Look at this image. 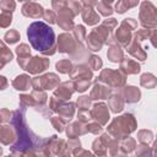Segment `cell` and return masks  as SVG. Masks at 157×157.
<instances>
[{
    "mask_svg": "<svg viewBox=\"0 0 157 157\" xmlns=\"http://www.w3.org/2000/svg\"><path fill=\"white\" fill-rule=\"evenodd\" d=\"M120 92L125 99V103H136L140 101L141 92L135 86H125L123 90H120Z\"/></svg>",
    "mask_w": 157,
    "mask_h": 157,
    "instance_id": "d4e9b609",
    "label": "cell"
},
{
    "mask_svg": "<svg viewBox=\"0 0 157 157\" xmlns=\"http://www.w3.org/2000/svg\"><path fill=\"white\" fill-rule=\"evenodd\" d=\"M110 37H112V29H109L104 25H101L88 33V36L86 38L87 47L92 52H98L102 49L103 44L107 43V40Z\"/></svg>",
    "mask_w": 157,
    "mask_h": 157,
    "instance_id": "277c9868",
    "label": "cell"
},
{
    "mask_svg": "<svg viewBox=\"0 0 157 157\" xmlns=\"http://www.w3.org/2000/svg\"><path fill=\"white\" fill-rule=\"evenodd\" d=\"M81 15H82L83 22L86 25H88V26H94L101 20L98 12H96V10H93V7L90 6V5H85L83 6V9L81 11Z\"/></svg>",
    "mask_w": 157,
    "mask_h": 157,
    "instance_id": "7402d4cb",
    "label": "cell"
},
{
    "mask_svg": "<svg viewBox=\"0 0 157 157\" xmlns=\"http://www.w3.org/2000/svg\"><path fill=\"white\" fill-rule=\"evenodd\" d=\"M150 40L152 43V45L155 48H157V27L151 29V33H150Z\"/></svg>",
    "mask_w": 157,
    "mask_h": 157,
    "instance_id": "9f6ffc18",
    "label": "cell"
},
{
    "mask_svg": "<svg viewBox=\"0 0 157 157\" xmlns=\"http://www.w3.org/2000/svg\"><path fill=\"white\" fill-rule=\"evenodd\" d=\"M124 105H125V99L121 94V92L119 91L118 93H113L109 96V99H108V107L110 108V110L113 113H119L124 109Z\"/></svg>",
    "mask_w": 157,
    "mask_h": 157,
    "instance_id": "cb8c5ba5",
    "label": "cell"
},
{
    "mask_svg": "<svg viewBox=\"0 0 157 157\" xmlns=\"http://www.w3.org/2000/svg\"><path fill=\"white\" fill-rule=\"evenodd\" d=\"M74 36H75V38H76L80 43H82L83 39L86 38V29H85V27L81 26V25L75 26V27H74Z\"/></svg>",
    "mask_w": 157,
    "mask_h": 157,
    "instance_id": "c3c4849f",
    "label": "cell"
},
{
    "mask_svg": "<svg viewBox=\"0 0 157 157\" xmlns=\"http://www.w3.org/2000/svg\"><path fill=\"white\" fill-rule=\"evenodd\" d=\"M135 153L137 156H151V155H153L151 147H148V144H142V142H140V145L136 146Z\"/></svg>",
    "mask_w": 157,
    "mask_h": 157,
    "instance_id": "b9f144b4",
    "label": "cell"
},
{
    "mask_svg": "<svg viewBox=\"0 0 157 157\" xmlns=\"http://www.w3.org/2000/svg\"><path fill=\"white\" fill-rule=\"evenodd\" d=\"M153 150H152V152H153V155L155 156H157V140L155 141V144H153V147H152Z\"/></svg>",
    "mask_w": 157,
    "mask_h": 157,
    "instance_id": "91938a15",
    "label": "cell"
},
{
    "mask_svg": "<svg viewBox=\"0 0 157 157\" xmlns=\"http://www.w3.org/2000/svg\"><path fill=\"white\" fill-rule=\"evenodd\" d=\"M109 107L104 103H96L91 108V115L92 120L98 121L102 125H105L109 120Z\"/></svg>",
    "mask_w": 157,
    "mask_h": 157,
    "instance_id": "8fae6325",
    "label": "cell"
},
{
    "mask_svg": "<svg viewBox=\"0 0 157 157\" xmlns=\"http://www.w3.org/2000/svg\"><path fill=\"white\" fill-rule=\"evenodd\" d=\"M137 4H139V0H118V2L115 4L114 10L118 13H124L129 9H132V7L137 6Z\"/></svg>",
    "mask_w": 157,
    "mask_h": 157,
    "instance_id": "f546056e",
    "label": "cell"
},
{
    "mask_svg": "<svg viewBox=\"0 0 157 157\" xmlns=\"http://www.w3.org/2000/svg\"><path fill=\"white\" fill-rule=\"evenodd\" d=\"M102 1H103V2H107V4H109V5H110V4H112L114 0H102Z\"/></svg>",
    "mask_w": 157,
    "mask_h": 157,
    "instance_id": "94428289",
    "label": "cell"
},
{
    "mask_svg": "<svg viewBox=\"0 0 157 157\" xmlns=\"http://www.w3.org/2000/svg\"><path fill=\"white\" fill-rule=\"evenodd\" d=\"M103 125L102 124H99L98 121H96V120H91V121H88L87 123V130H88V132H91V134H94V135H97V134H99L102 130H103V128H102Z\"/></svg>",
    "mask_w": 157,
    "mask_h": 157,
    "instance_id": "7dc6e473",
    "label": "cell"
},
{
    "mask_svg": "<svg viewBox=\"0 0 157 157\" xmlns=\"http://www.w3.org/2000/svg\"><path fill=\"white\" fill-rule=\"evenodd\" d=\"M137 28V22L136 20L129 17V18H125L121 21L120 26L118 27L117 32H115V40L119 45L121 47H128L132 39V31Z\"/></svg>",
    "mask_w": 157,
    "mask_h": 157,
    "instance_id": "5b68a950",
    "label": "cell"
},
{
    "mask_svg": "<svg viewBox=\"0 0 157 157\" xmlns=\"http://www.w3.org/2000/svg\"><path fill=\"white\" fill-rule=\"evenodd\" d=\"M75 91V86H74V81L70 80V81H65L63 83H60L55 91H54V96L60 98V99H64V101H67L72 93Z\"/></svg>",
    "mask_w": 157,
    "mask_h": 157,
    "instance_id": "2e32d148",
    "label": "cell"
},
{
    "mask_svg": "<svg viewBox=\"0 0 157 157\" xmlns=\"http://www.w3.org/2000/svg\"><path fill=\"white\" fill-rule=\"evenodd\" d=\"M137 140L142 144H150L153 140V132L147 129H142L137 132Z\"/></svg>",
    "mask_w": 157,
    "mask_h": 157,
    "instance_id": "8d00e7d4",
    "label": "cell"
},
{
    "mask_svg": "<svg viewBox=\"0 0 157 157\" xmlns=\"http://www.w3.org/2000/svg\"><path fill=\"white\" fill-rule=\"evenodd\" d=\"M88 66L92 69V70H99L102 66H103V63L101 60L99 56L97 55H91L88 58Z\"/></svg>",
    "mask_w": 157,
    "mask_h": 157,
    "instance_id": "bcb514c9",
    "label": "cell"
},
{
    "mask_svg": "<svg viewBox=\"0 0 157 157\" xmlns=\"http://www.w3.org/2000/svg\"><path fill=\"white\" fill-rule=\"evenodd\" d=\"M44 11L45 10L42 7V5H39L38 2H34V1L26 2L21 9L22 15L26 17H29V18H40L44 16Z\"/></svg>",
    "mask_w": 157,
    "mask_h": 157,
    "instance_id": "5bb4252c",
    "label": "cell"
},
{
    "mask_svg": "<svg viewBox=\"0 0 157 157\" xmlns=\"http://www.w3.org/2000/svg\"><path fill=\"white\" fill-rule=\"evenodd\" d=\"M67 7L70 9V11H71L75 16L78 15V13L82 11V9H83L82 4H81L80 1H77V0H69V2H67Z\"/></svg>",
    "mask_w": 157,
    "mask_h": 157,
    "instance_id": "f6af8a7d",
    "label": "cell"
},
{
    "mask_svg": "<svg viewBox=\"0 0 157 157\" xmlns=\"http://www.w3.org/2000/svg\"><path fill=\"white\" fill-rule=\"evenodd\" d=\"M27 37L32 48L44 55H53L58 49L55 45L54 31L49 25L42 21H36L28 26Z\"/></svg>",
    "mask_w": 157,
    "mask_h": 157,
    "instance_id": "7a4b0ae2",
    "label": "cell"
},
{
    "mask_svg": "<svg viewBox=\"0 0 157 157\" xmlns=\"http://www.w3.org/2000/svg\"><path fill=\"white\" fill-rule=\"evenodd\" d=\"M141 70L140 65L137 64L136 60L129 59V58H123L120 61V71H123L125 75H135L139 74Z\"/></svg>",
    "mask_w": 157,
    "mask_h": 157,
    "instance_id": "603a6c76",
    "label": "cell"
},
{
    "mask_svg": "<svg viewBox=\"0 0 157 157\" xmlns=\"http://www.w3.org/2000/svg\"><path fill=\"white\" fill-rule=\"evenodd\" d=\"M20 104H21V108H23V109H26V107L36 108V105H37L32 94H21L20 96Z\"/></svg>",
    "mask_w": 157,
    "mask_h": 157,
    "instance_id": "d590c367",
    "label": "cell"
},
{
    "mask_svg": "<svg viewBox=\"0 0 157 157\" xmlns=\"http://www.w3.org/2000/svg\"><path fill=\"white\" fill-rule=\"evenodd\" d=\"M11 118H12V112H10V110L6 109V108H2L1 112H0V120H1V124L10 123V121H11Z\"/></svg>",
    "mask_w": 157,
    "mask_h": 157,
    "instance_id": "f5cc1de1",
    "label": "cell"
},
{
    "mask_svg": "<svg viewBox=\"0 0 157 157\" xmlns=\"http://www.w3.org/2000/svg\"><path fill=\"white\" fill-rule=\"evenodd\" d=\"M88 130H87V124L86 123H82L80 120L77 121H74L71 123L70 125H67L66 128V135L69 139H76L81 135H85L87 134Z\"/></svg>",
    "mask_w": 157,
    "mask_h": 157,
    "instance_id": "e0dca14e",
    "label": "cell"
},
{
    "mask_svg": "<svg viewBox=\"0 0 157 157\" xmlns=\"http://www.w3.org/2000/svg\"><path fill=\"white\" fill-rule=\"evenodd\" d=\"M140 85L145 88H155L157 86V78L153 74H150V72H145L141 75L140 77Z\"/></svg>",
    "mask_w": 157,
    "mask_h": 157,
    "instance_id": "4dcf8cb0",
    "label": "cell"
},
{
    "mask_svg": "<svg viewBox=\"0 0 157 157\" xmlns=\"http://www.w3.org/2000/svg\"><path fill=\"white\" fill-rule=\"evenodd\" d=\"M15 52L17 54V63H18L20 67L25 70L27 63L31 59V49H29V45L26 44V43H21L20 45H17V48L15 49Z\"/></svg>",
    "mask_w": 157,
    "mask_h": 157,
    "instance_id": "d6986e66",
    "label": "cell"
},
{
    "mask_svg": "<svg viewBox=\"0 0 157 157\" xmlns=\"http://www.w3.org/2000/svg\"><path fill=\"white\" fill-rule=\"evenodd\" d=\"M12 22V12H6V11H1L0 15V26L2 28H6L11 25Z\"/></svg>",
    "mask_w": 157,
    "mask_h": 157,
    "instance_id": "7bdbcfd3",
    "label": "cell"
},
{
    "mask_svg": "<svg viewBox=\"0 0 157 157\" xmlns=\"http://www.w3.org/2000/svg\"><path fill=\"white\" fill-rule=\"evenodd\" d=\"M25 110L26 109L23 108L13 110L12 118L10 121V124H12L16 130V140L11 145L10 150H11V153L16 156L36 155V150L42 142L40 136H37L36 134H33L27 126L25 120Z\"/></svg>",
    "mask_w": 157,
    "mask_h": 157,
    "instance_id": "6da1fadb",
    "label": "cell"
},
{
    "mask_svg": "<svg viewBox=\"0 0 157 157\" xmlns=\"http://www.w3.org/2000/svg\"><path fill=\"white\" fill-rule=\"evenodd\" d=\"M63 102H65V101H64V99H60V98H58V97H55V96H53V97H50V99H49V108H50L53 112H56L58 108L61 105Z\"/></svg>",
    "mask_w": 157,
    "mask_h": 157,
    "instance_id": "816d5d0a",
    "label": "cell"
},
{
    "mask_svg": "<svg viewBox=\"0 0 157 157\" xmlns=\"http://www.w3.org/2000/svg\"><path fill=\"white\" fill-rule=\"evenodd\" d=\"M55 69L60 74H70L72 71L74 66H72V63L69 59H63V60H59L55 64Z\"/></svg>",
    "mask_w": 157,
    "mask_h": 157,
    "instance_id": "836d02e7",
    "label": "cell"
},
{
    "mask_svg": "<svg viewBox=\"0 0 157 157\" xmlns=\"http://www.w3.org/2000/svg\"><path fill=\"white\" fill-rule=\"evenodd\" d=\"M81 43L75 38L74 34L70 33H61L58 37V44L56 48L60 53H67L74 54L77 50V47H80Z\"/></svg>",
    "mask_w": 157,
    "mask_h": 157,
    "instance_id": "9c48e42d",
    "label": "cell"
},
{
    "mask_svg": "<svg viewBox=\"0 0 157 157\" xmlns=\"http://www.w3.org/2000/svg\"><path fill=\"white\" fill-rule=\"evenodd\" d=\"M74 86H75V91L85 92V91L91 86V80H90V78L76 80V81H74Z\"/></svg>",
    "mask_w": 157,
    "mask_h": 157,
    "instance_id": "60d3db41",
    "label": "cell"
},
{
    "mask_svg": "<svg viewBox=\"0 0 157 157\" xmlns=\"http://www.w3.org/2000/svg\"><path fill=\"white\" fill-rule=\"evenodd\" d=\"M56 112H58L59 117H61L64 120H66L69 123L72 119L74 114H75V103H72V102H63Z\"/></svg>",
    "mask_w": 157,
    "mask_h": 157,
    "instance_id": "484cf974",
    "label": "cell"
},
{
    "mask_svg": "<svg viewBox=\"0 0 157 157\" xmlns=\"http://www.w3.org/2000/svg\"><path fill=\"white\" fill-rule=\"evenodd\" d=\"M50 123H52V125H53L59 132L64 131V130H65V126H66V124H67V121L64 120L61 117H52V118H50Z\"/></svg>",
    "mask_w": 157,
    "mask_h": 157,
    "instance_id": "ab89813d",
    "label": "cell"
},
{
    "mask_svg": "<svg viewBox=\"0 0 157 157\" xmlns=\"http://www.w3.org/2000/svg\"><path fill=\"white\" fill-rule=\"evenodd\" d=\"M140 23L144 28L153 29L157 27V7L151 1H142L139 13Z\"/></svg>",
    "mask_w": 157,
    "mask_h": 157,
    "instance_id": "8992f818",
    "label": "cell"
},
{
    "mask_svg": "<svg viewBox=\"0 0 157 157\" xmlns=\"http://www.w3.org/2000/svg\"><path fill=\"white\" fill-rule=\"evenodd\" d=\"M0 7H1V11L13 12V10L16 9V2L15 0H1Z\"/></svg>",
    "mask_w": 157,
    "mask_h": 157,
    "instance_id": "681fc988",
    "label": "cell"
},
{
    "mask_svg": "<svg viewBox=\"0 0 157 157\" xmlns=\"http://www.w3.org/2000/svg\"><path fill=\"white\" fill-rule=\"evenodd\" d=\"M110 93H112V88L109 86H107L105 83L96 81L93 88L91 90L90 97L92 99H96V101H98V99H107V98H109Z\"/></svg>",
    "mask_w": 157,
    "mask_h": 157,
    "instance_id": "9a60e30c",
    "label": "cell"
},
{
    "mask_svg": "<svg viewBox=\"0 0 157 157\" xmlns=\"http://www.w3.org/2000/svg\"><path fill=\"white\" fill-rule=\"evenodd\" d=\"M107 56L112 63H120L121 59L124 58V53H123L121 47L119 44L109 45V49L107 52Z\"/></svg>",
    "mask_w": 157,
    "mask_h": 157,
    "instance_id": "f1b7e54d",
    "label": "cell"
},
{
    "mask_svg": "<svg viewBox=\"0 0 157 157\" xmlns=\"http://www.w3.org/2000/svg\"><path fill=\"white\" fill-rule=\"evenodd\" d=\"M136 128H137V124H136L135 117L130 113H125L120 117L114 118L112 123L108 125L107 131L113 137L121 140V139L128 137L131 132H134Z\"/></svg>",
    "mask_w": 157,
    "mask_h": 157,
    "instance_id": "3957f363",
    "label": "cell"
},
{
    "mask_svg": "<svg viewBox=\"0 0 157 157\" xmlns=\"http://www.w3.org/2000/svg\"><path fill=\"white\" fill-rule=\"evenodd\" d=\"M92 69L85 64H80L76 67L72 69V71L70 72V77L72 81L76 80H81V78H92Z\"/></svg>",
    "mask_w": 157,
    "mask_h": 157,
    "instance_id": "44dd1931",
    "label": "cell"
},
{
    "mask_svg": "<svg viewBox=\"0 0 157 157\" xmlns=\"http://www.w3.org/2000/svg\"><path fill=\"white\" fill-rule=\"evenodd\" d=\"M96 7H97L98 13H99V15H102V16L108 17V16H110V15L113 13V9H112V7H110V5H109V4H107V2L99 1V2H97Z\"/></svg>",
    "mask_w": 157,
    "mask_h": 157,
    "instance_id": "74e56055",
    "label": "cell"
},
{
    "mask_svg": "<svg viewBox=\"0 0 157 157\" xmlns=\"http://www.w3.org/2000/svg\"><path fill=\"white\" fill-rule=\"evenodd\" d=\"M140 43H141L140 40H137L136 38L132 37V39H131L130 44L126 47V49H128V53H129L130 55H132L135 59H137V60H140V61H144V60H146L147 54H146V52L141 48Z\"/></svg>",
    "mask_w": 157,
    "mask_h": 157,
    "instance_id": "ffe728a7",
    "label": "cell"
},
{
    "mask_svg": "<svg viewBox=\"0 0 157 157\" xmlns=\"http://www.w3.org/2000/svg\"><path fill=\"white\" fill-rule=\"evenodd\" d=\"M49 148H50L52 155H55V156H70L71 155V151L66 141L63 139H58L56 135L52 136Z\"/></svg>",
    "mask_w": 157,
    "mask_h": 157,
    "instance_id": "7c38bea8",
    "label": "cell"
},
{
    "mask_svg": "<svg viewBox=\"0 0 157 157\" xmlns=\"http://www.w3.org/2000/svg\"><path fill=\"white\" fill-rule=\"evenodd\" d=\"M0 80H1V90H5V88H6V85H7L6 77H5V76H1Z\"/></svg>",
    "mask_w": 157,
    "mask_h": 157,
    "instance_id": "680465c9",
    "label": "cell"
},
{
    "mask_svg": "<svg viewBox=\"0 0 157 157\" xmlns=\"http://www.w3.org/2000/svg\"><path fill=\"white\" fill-rule=\"evenodd\" d=\"M136 141L132 137H125L121 139L119 142V148H120V155H130L136 150Z\"/></svg>",
    "mask_w": 157,
    "mask_h": 157,
    "instance_id": "83f0119b",
    "label": "cell"
},
{
    "mask_svg": "<svg viewBox=\"0 0 157 157\" xmlns=\"http://www.w3.org/2000/svg\"><path fill=\"white\" fill-rule=\"evenodd\" d=\"M102 25H104L105 27H108L109 29H112V31H113V29L118 26V22H117V20H115V18H113V17H112V18H109V20H104V21L102 22Z\"/></svg>",
    "mask_w": 157,
    "mask_h": 157,
    "instance_id": "11a10c76",
    "label": "cell"
},
{
    "mask_svg": "<svg viewBox=\"0 0 157 157\" xmlns=\"http://www.w3.org/2000/svg\"><path fill=\"white\" fill-rule=\"evenodd\" d=\"M60 85V78L56 74L49 72L43 76H37L32 78V87L37 90H53Z\"/></svg>",
    "mask_w": 157,
    "mask_h": 157,
    "instance_id": "ba28073f",
    "label": "cell"
},
{
    "mask_svg": "<svg viewBox=\"0 0 157 157\" xmlns=\"http://www.w3.org/2000/svg\"><path fill=\"white\" fill-rule=\"evenodd\" d=\"M18 1H27V0H18Z\"/></svg>",
    "mask_w": 157,
    "mask_h": 157,
    "instance_id": "6125c7cd",
    "label": "cell"
},
{
    "mask_svg": "<svg viewBox=\"0 0 157 157\" xmlns=\"http://www.w3.org/2000/svg\"><path fill=\"white\" fill-rule=\"evenodd\" d=\"M49 59L47 58H43V56H32L29 59V61L27 63L25 70L32 75H37V74H40L43 71H45L48 67H49Z\"/></svg>",
    "mask_w": 157,
    "mask_h": 157,
    "instance_id": "30bf717a",
    "label": "cell"
},
{
    "mask_svg": "<svg viewBox=\"0 0 157 157\" xmlns=\"http://www.w3.org/2000/svg\"><path fill=\"white\" fill-rule=\"evenodd\" d=\"M92 148H93L94 155H98V156H105L108 153V148H107V146L104 145V142L102 141L101 137H98L93 141Z\"/></svg>",
    "mask_w": 157,
    "mask_h": 157,
    "instance_id": "e575fe53",
    "label": "cell"
},
{
    "mask_svg": "<svg viewBox=\"0 0 157 157\" xmlns=\"http://www.w3.org/2000/svg\"><path fill=\"white\" fill-rule=\"evenodd\" d=\"M31 94L33 96V98H34V101L37 103L36 109H38L39 107H43L45 104L47 99H48V96H47V93H45L44 90H37V88H34Z\"/></svg>",
    "mask_w": 157,
    "mask_h": 157,
    "instance_id": "1f68e13d",
    "label": "cell"
},
{
    "mask_svg": "<svg viewBox=\"0 0 157 157\" xmlns=\"http://www.w3.org/2000/svg\"><path fill=\"white\" fill-rule=\"evenodd\" d=\"M20 40V33L16 29H10L5 33L4 36V42L5 43H9V44H13V43H17Z\"/></svg>",
    "mask_w": 157,
    "mask_h": 157,
    "instance_id": "f35d334b",
    "label": "cell"
},
{
    "mask_svg": "<svg viewBox=\"0 0 157 157\" xmlns=\"http://www.w3.org/2000/svg\"><path fill=\"white\" fill-rule=\"evenodd\" d=\"M0 60H1V64H0V66H1V67H4L7 63H10V61L12 60V53H11V50L6 47V44H5V42H4V40L1 42Z\"/></svg>",
    "mask_w": 157,
    "mask_h": 157,
    "instance_id": "d6a6232c",
    "label": "cell"
},
{
    "mask_svg": "<svg viewBox=\"0 0 157 157\" xmlns=\"http://www.w3.org/2000/svg\"><path fill=\"white\" fill-rule=\"evenodd\" d=\"M74 13L70 11L69 7H65L63 10H60L56 15V23L58 26L61 28V29H65V31H70L75 26H74Z\"/></svg>",
    "mask_w": 157,
    "mask_h": 157,
    "instance_id": "4fadbf2b",
    "label": "cell"
},
{
    "mask_svg": "<svg viewBox=\"0 0 157 157\" xmlns=\"http://www.w3.org/2000/svg\"><path fill=\"white\" fill-rule=\"evenodd\" d=\"M81 2L83 5H90V6H93V5H97L98 0H81Z\"/></svg>",
    "mask_w": 157,
    "mask_h": 157,
    "instance_id": "6f0895ef",
    "label": "cell"
},
{
    "mask_svg": "<svg viewBox=\"0 0 157 157\" xmlns=\"http://www.w3.org/2000/svg\"><path fill=\"white\" fill-rule=\"evenodd\" d=\"M98 82L105 83L110 88H120L125 86L126 82V75L120 70H112V69H104L102 70L101 75L97 77Z\"/></svg>",
    "mask_w": 157,
    "mask_h": 157,
    "instance_id": "52a82bcc",
    "label": "cell"
},
{
    "mask_svg": "<svg viewBox=\"0 0 157 157\" xmlns=\"http://www.w3.org/2000/svg\"><path fill=\"white\" fill-rule=\"evenodd\" d=\"M31 86H32V80L26 74L16 76L12 81V87L17 91H27V90H29Z\"/></svg>",
    "mask_w": 157,
    "mask_h": 157,
    "instance_id": "4316f807",
    "label": "cell"
},
{
    "mask_svg": "<svg viewBox=\"0 0 157 157\" xmlns=\"http://www.w3.org/2000/svg\"><path fill=\"white\" fill-rule=\"evenodd\" d=\"M16 140V130L12 124H2L0 128V141L2 145H12Z\"/></svg>",
    "mask_w": 157,
    "mask_h": 157,
    "instance_id": "ac0fdd59",
    "label": "cell"
},
{
    "mask_svg": "<svg viewBox=\"0 0 157 157\" xmlns=\"http://www.w3.org/2000/svg\"><path fill=\"white\" fill-rule=\"evenodd\" d=\"M43 17H44V20L47 22H49V25L56 23V13H55L54 10H45Z\"/></svg>",
    "mask_w": 157,
    "mask_h": 157,
    "instance_id": "db71d44e",
    "label": "cell"
},
{
    "mask_svg": "<svg viewBox=\"0 0 157 157\" xmlns=\"http://www.w3.org/2000/svg\"><path fill=\"white\" fill-rule=\"evenodd\" d=\"M67 145H69V148L71 151V155H75L81 148V142H80L78 137H76V139H69Z\"/></svg>",
    "mask_w": 157,
    "mask_h": 157,
    "instance_id": "f907efd6",
    "label": "cell"
},
{
    "mask_svg": "<svg viewBox=\"0 0 157 157\" xmlns=\"http://www.w3.org/2000/svg\"><path fill=\"white\" fill-rule=\"evenodd\" d=\"M91 101L92 98L90 96H82L77 99V107L78 110H83V109H91Z\"/></svg>",
    "mask_w": 157,
    "mask_h": 157,
    "instance_id": "ee69618b",
    "label": "cell"
}]
</instances>
